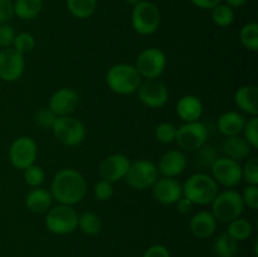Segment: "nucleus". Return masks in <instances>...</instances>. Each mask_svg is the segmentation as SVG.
Returning a JSON list of instances; mask_svg holds the SVG:
<instances>
[{"mask_svg":"<svg viewBox=\"0 0 258 257\" xmlns=\"http://www.w3.org/2000/svg\"><path fill=\"white\" fill-rule=\"evenodd\" d=\"M248 0H226L227 5H229L231 8H239L242 5H244Z\"/></svg>","mask_w":258,"mask_h":257,"instance_id":"a18cd8bd","label":"nucleus"},{"mask_svg":"<svg viewBox=\"0 0 258 257\" xmlns=\"http://www.w3.org/2000/svg\"><path fill=\"white\" fill-rule=\"evenodd\" d=\"M196 7L201 8V9L208 10L213 9L218 4H221V0H190Z\"/></svg>","mask_w":258,"mask_h":257,"instance_id":"c03bdc74","label":"nucleus"},{"mask_svg":"<svg viewBox=\"0 0 258 257\" xmlns=\"http://www.w3.org/2000/svg\"><path fill=\"white\" fill-rule=\"evenodd\" d=\"M86 193L87 184L85 178L75 169H62L53 178L50 194L60 204L75 206L85 198Z\"/></svg>","mask_w":258,"mask_h":257,"instance_id":"f257e3e1","label":"nucleus"},{"mask_svg":"<svg viewBox=\"0 0 258 257\" xmlns=\"http://www.w3.org/2000/svg\"><path fill=\"white\" fill-rule=\"evenodd\" d=\"M243 203L251 209L258 208V188L257 185H247L244 188L243 194H241Z\"/></svg>","mask_w":258,"mask_h":257,"instance_id":"ea45409f","label":"nucleus"},{"mask_svg":"<svg viewBox=\"0 0 258 257\" xmlns=\"http://www.w3.org/2000/svg\"><path fill=\"white\" fill-rule=\"evenodd\" d=\"M143 257H170V253L163 244H154L146 249Z\"/></svg>","mask_w":258,"mask_h":257,"instance_id":"79ce46f5","label":"nucleus"},{"mask_svg":"<svg viewBox=\"0 0 258 257\" xmlns=\"http://www.w3.org/2000/svg\"><path fill=\"white\" fill-rule=\"evenodd\" d=\"M189 227H190L191 233L196 237H198V238H208V237L213 236V233L216 232L217 219L214 218L211 212L202 211L191 217Z\"/></svg>","mask_w":258,"mask_h":257,"instance_id":"aec40b11","label":"nucleus"},{"mask_svg":"<svg viewBox=\"0 0 258 257\" xmlns=\"http://www.w3.org/2000/svg\"><path fill=\"white\" fill-rule=\"evenodd\" d=\"M43 8V0H15L13 4L14 14L23 20L37 17Z\"/></svg>","mask_w":258,"mask_h":257,"instance_id":"393cba45","label":"nucleus"},{"mask_svg":"<svg viewBox=\"0 0 258 257\" xmlns=\"http://www.w3.org/2000/svg\"><path fill=\"white\" fill-rule=\"evenodd\" d=\"M67 8L78 19L90 18L97 8V0H67Z\"/></svg>","mask_w":258,"mask_h":257,"instance_id":"a878e982","label":"nucleus"},{"mask_svg":"<svg viewBox=\"0 0 258 257\" xmlns=\"http://www.w3.org/2000/svg\"><path fill=\"white\" fill-rule=\"evenodd\" d=\"M77 92L72 88H59L52 95L49 100V108L55 116H70L78 106Z\"/></svg>","mask_w":258,"mask_h":257,"instance_id":"f3484780","label":"nucleus"},{"mask_svg":"<svg viewBox=\"0 0 258 257\" xmlns=\"http://www.w3.org/2000/svg\"><path fill=\"white\" fill-rule=\"evenodd\" d=\"M93 193H95V197L98 199V201L101 202L108 201L113 194L112 183L108 180H105V179H101L100 181H97V183L95 184Z\"/></svg>","mask_w":258,"mask_h":257,"instance_id":"e433bc0d","label":"nucleus"},{"mask_svg":"<svg viewBox=\"0 0 258 257\" xmlns=\"http://www.w3.org/2000/svg\"><path fill=\"white\" fill-rule=\"evenodd\" d=\"M34 47L35 40L32 34H29V33L27 32H23L15 35L14 42H13V48H14L17 52H19L20 54H28V53H30L34 49Z\"/></svg>","mask_w":258,"mask_h":257,"instance_id":"2f4dec72","label":"nucleus"},{"mask_svg":"<svg viewBox=\"0 0 258 257\" xmlns=\"http://www.w3.org/2000/svg\"><path fill=\"white\" fill-rule=\"evenodd\" d=\"M212 214L217 221L229 223L238 218L244 208L242 196L236 190H224L218 193L212 202Z\"/></svg>","mask_w":258,"mask_h":257,"instance_id":"20e7f679","label":"nucleus"},{"mask_svg":"<svg viewBox=\"0 0 258 257\" xmlns=\"http://www.w3.org/2000/svg\"><path fill=\"white\" fill-rule=\"evenodd\" d=\"M246 117L237 111H228L219 116L218 118V130L222 135L237 136L243 131L246 125Z\"/></svg>","mask_w":258,"mask_h":257,"instance_id":"4be33fe9","label":"nucleus"},{"mask_svg":"<svg viewBox=\"0 0 258 257\" xmlns=\"http://www.w3.org/2000/svg\"><path fill=\"white\" fill-rule=\"evenodd\" d=\"M130 160L123 154H113L103 159L100 165V175L105 180L117 181L125 178L128 168H130Z\"/></svg>","mask_w":258,"mask_h":257,"instance_id":"dca6fc26","label":"nucleus"},{"mask_svg":"<svg viewBox=\"0 0 258 257\" xmlns=\"http://www.w3.org/2000/svg\"><path fill=\"white\" fill-rule=\"evenodd\" d=\"M208 139V128L201 121L185 122L176 128L175 141L185 151H197L204 146Z\"/></svg>","mask_w":258,"mask_h":257,"instance_id":"6e6552de","label":"nucleus"},{"mask_svg":"<svg viewBox=\"0 0 258 257\" xmlns=\"http://www.w3.org/2000/svg\"><path fill=\"white\" fill-rule=\"evenodd\" d=\"M186 168V156L180 150H169L159 161V171L164 176L174 178L183 173Z\"/></svg>","mask_w":258,"mask_h":257,"instance_id":"a211bd4d","label":"nucleus"},{"mask_svg":"<svg viewBox=\"0 0 258 257\" xmlns=\"http://www.w3.org/2000/svg\"><path fill=\"white\" fill-rule=\"evenodd\" d=\"M159 170L155 164L150 160H138L130 164L125 178L128 185L138 190H144L155 183L158 179Z\"/></svg>","mask_w":258,"mask_h":257,"instance_id":"9d476101","label":"nucleus"},{"mask_svg":"<svg viewBox=\"0 0 258 257\" xmlns=\"http://www.w3.org/2000/svg\"><path fill=\"white\" fill-rule=\"evenodd\" d=\"M239 39L244 48L252 52L258 50V24L256 22L243 25L239 33Z\"/></svg>","mask_w":258,"mask_h":257,"instance_id":"c756f323","label":"nucleus"},{"mask_svg":"<svg viewBox=\"0 0 258 257\" xmlns=\"http://www.w3.org/2000/svg\"><path fill=\"white\" fill-rule=\"evenodd\" d=\"M53 197L50 191H48L44 188H34L27 194L25 198V206L29 209L32 213L40 214L44 212L49 211L50 206H52Z\"/></svg>","mask_w":258,"mask_h":257,"instance_id":"5701e85b","label":"nucleus"},{"mask_svg":"<svg viewBox=\"0 0 258 257\" xmlns=\"http://www.w3.org/2000/svg\"><path fill=\"white\" fill-rule=\"evenodd\" d=\"M131 23L136 33L150 35L155 33L160 25V12L155 4L141 0L134 7Z\"/></svg>","mask_w":258,"mask_h":257,"instance_id":"39448f33","label":"nucleus"},{"mask_svg":"<svg viewBox=\"0 0 258 257\" xmlns=\"http://www.w3.org/2000/svg\"><path fill=\"white\" fill-rule=\"evenodd\" d=\"M222 149H223L227 158L233 159L236 161L246 159L251 151L249 150L251 149L249 144L243 138H239V135L227 136L222 144Z\"/></svg>","mask_w":258,"mask_h":257,"instance_id":"b1692460","label":"nucleus"},{"mask_svg":"<svg viewBox=\"0 0 258 257\" xmlns=\"http://www.w3.org/2000/svg\"><path fill=\"white\" fill-rule=\"evenodd\" d=\"M55 117L57 116L53 113V111L50 108H40L35 113V122L43 128H52Z\"/></svg>","mask_w":258,"mask_h":257,"instance_id":"4c0bfd02","label":"nucleus"},{"mask_svg":"<svg viewBox=\"0 0 258 257\" xmlns=\"http://www.w3.org/2000/svg\"><path fill=\"white\" fill-rule=\"evenodd\" d=\"M45 226L54 234L72 233L78 226V214L71 206L59 204L48 211Z\"/></svg>","mask_w":258,"mask_h":257,"instance_id":"0eeeda50","label":"nucleus"},{"mask_svg":"<svg viewBox=\"0 0 258 257\" xmlns=\"http://www.w3.org/2000/svg\"><path fill=\"white\" fill-rule=\"evenodd\" d=\"M213 249L218 257H234L238 251V242L232 238L228 233L221 234L214 241Z\"/></svg>","mask_w":258,"mask_h":257,"instance_id":"bb28decb","label":"nucleus"},{"mask_svg":"<svg viewBox=\"0 0 258 257\" xmlns=\"http://www.w3.org/2000/svg\"><path fill=\"white\" fill-rule=\"evenodd\" d=\"M212 175L217 183L227 188H233L242 180V166L238 161L223 156L212 163Z\"/></svg>","mask_w":258,"mask_h":257,"instance_id":"f8f14e48","label":"nucleus"},{"mask_svg":"<svg viewBox=\"0 0 258 257\" xmlns=\"http://www.w3.org/2000/svg\"><path fill=\"white\" fill-rule=\"evenodd\" d=\"M242 179L248 183V185L258 184V158H251L242 168Z\"/></svg>","mask_w":258,"mask_h":257,"instance_id":"c9c22d12","label":"nucleus"},{"mask_svg":"<svg viewBox=\"0 0 258 257\" xmlns=\"http://www.w3.org/2000/svg\"><path fill=\"white\" fill-rule=\"evenodd\" d=\"M125 2H127V3H130V4H138L139 2H141V0H125Z\"/></svg>","mask_w":258,"mask_h":257,"instance_id":"49530a36","label":"nucleus"},{"mask_svg":"<svg viewBox=\"0 0 258 257\" xmlns=\"http://www.w3.org/2000/svg\"><path fill=\"white\" fill-rule=\"evenodd\" d=\"M218 194V183L211 175L204 173L193 174L183 185V196L193 204L207 206Z\"/></svg>","mask_w":258,"mask_h":257,"instance_id":"f03ea898","label":"nucleus"},{"mask_svg":"<svg viewBox=\"0 0 258 257\" xmlns=\"http://www.w3.org/2000/svg\"><path fill=\"white\" fill-rule=\"evenodd\" d=\"M175 135L176 127L170 122H163L155 128V138L163 144H170L175 141Z\"/></svg>","mask_w":258,"mask_h":257,"instance_id":"72a5a7b5","label":"nucleus"},{"mask_svg":"<svg viewBox=\"0 0 258 257\" xmlns=\"http://www.w3.org/2000/svg\"><path fill=\"white\" fill-rule=\"evenodd\" d=\"M244 140L249 144V146L253 149L258 148V117L253 116L246 121V125L243 127Z\"/></svg>","mask_w":258,"mask_h":257,"instance_id":"f704fd0d","label":"nucleus"},{"mask_svg":"<svg viewBox=\"0 0 258 257\" xmlns=\"http://www.w3.org/2000/svg\"><path fill=\"white\" fill-rule=\"evenodd\" d=\"M54 138L66 146H77L85 140V125L72 116H57L52 126Z\"/></svg>","mask_w":258,"mask_h":257,"instance_id":"423d86ee","label":"nucleus"},{"mask_svg":"<svg viewBox=\"0 0 258 257\" xmlns=\"http://www.w3.org/2000/svg\"><path fill=\"white\" fill-rule=\"evenodd\" d=\"M81 231L87 236H95L102 228V222L97 214L92 212H85L78 216V226Z\"/></svg>","mask_w":258,"mask_h":257,"instance_id":"c85d7f7f","label":"nucleus"},{"mask_svg":"<svg viewBox=\"0 0 258 257\" xmlns=\"http://www.w3.org/2000/svg\"><path fill=\"white\" fill-rule=\"evenodd\" d=\"M139 100L150 108L163 107L169 98V91L163 82L158 80H146L138 88Z\"/></svg>","mask_w":258,"mask_h":257,"instance_id":"4468645a","label":"nucleus"},{"mask_svg":"<svg viewBox=\"0 0 258 257\" xmlns=\"http://www.w3.org/2000/svg\"><path fill=\"white\" fill-rule=\"evenodd\" d=\"M24 55L14 48H4L0 50V78L7 82L19 80L24 73Z\"/></svg>","mask_w":258,"mask_h":257,"instance_id":"ddd939ff","label":"nucleus"},{"mask_svg":"<svg viewBox=\"0 0 258 257\" xmlns=\"http://www.w3.org/2000/svg\"><path fill=\"white\" fill-rule=\"evenodd\" d=\"M14 15L13 3L10 0H0V24L7 23Z\"/></svg>","mask_w":258,"mask_h":257,"instance_id":"a19ab883","label":"nucleus"},{"mask_svg":"<svg viewBox=\"0 0 258 257\" xmlns=\"http://www.w3.org/2000/svg\"><path fill=\"white\" fill-rule=\"evenodd\" d=\"M106 83L115 93L131 95L138 91L141 83V76L139 75L135 66L118 63L108 70L106 75Z\"/></svg>","mask_w":258,"mask_h":257,"instance_id":"7ed1b4c3","label":"nucleus"},{"mask_svg":"<svg viewBox=\"0 0 258 257\" xmlns=\"http://www.w3.org/2000/svg\"><path fill=\"white\" fill-rule=\"evenodd\" d=\"M15 30L12 25L3 23L0 24V47L3 48H9L13 45L15 38Z\"/></svg>","mask_w":258,"mask_h":257,"instance_id":"58836bf2","label":"nucleus"},{"mask_svg":"<svg viewBox=\"0 0 258 257\" xmlns=\"http://www.w3.org/2000/svg\"><path fill=\"white\" fill-rule=\"evenodd\" d=\"M252 224L249 223L247 219L244 218H236L232 222L228 223V229H227V233L232 237L233 239H236L237 242L239 241H246L251 237L252 234Z\"/></svg>","mask_w":258,"mask_h":257,"instance_id":"cd10ccee","label":"nucleus"},{"mask_svg":"<svg viewBox=\"0 0 258 257\" xmlns=\"http://www.w3.org/2000/svg\"><path fill=\"white\" fill-rule=\"evenodd\" d=\"M153 194L159 203L170 206L175 204L183 197V186L176 179L164 176L156 179L153 184Z\"/></svg>","mask_w":258,"mask_h":257,"instance_id":"2eb2a0df","label":"nucleus"},{"mask_svg":"<svg viewBox=\"0 0 258 257\" xmlns=\"http://www.w3.org/2000/svg\"><path fill=\"white\" fill-rule=\"evenodd\" d=\"M175 206H176V209H178V212H180V213H183V214H188L191 212L194 204L191 203V201H189L188 198H185V197H181V198L176 202Z\"/></svg>","mask_w":258,"mask_h":257,"instance_id":"37998d69","label":"nucleus"},{"mask_svg":"<svg viewBox=\"0 0 258 257\" xmlns=\"http://www.w3.org/2000/svg\"><path fill=\"white\" fill-rule=\"evenodd\" d=\"M135 67L141 78L156 80L166 68L165 53L159 48H146L138 57Z\"/></svg>","mask_w":258,"mask_h":257,"instance_id":"1a4fd4ad","label":"nucleus"},{"mask_svg":"<svg viewBox=\"0 0 258 257\" xmlns=\"http://www.w3.org/2000/svg\"><path fill=\"white\" fill-rule=\"evenodd\" d=\"M176 113L185 122L199 121L202 113H203L202 101L193 95L183 96L176 105Z\"/></svg>","mask_w":258,"mask_h":257,"instance_id":"412c9836","label":"nucleus"},{"mask_svg":"<svg viewBox=\"0 0 258 257\" xmlns=\"http://www.w3.org/2000/svg\"><path fill=\"white\" fill-rule=\"evenodd\" d=\"M234 103L239 110L248 115H258V87L256 85L242 86L236 91Z\"/></svg>","mask_w":258,"mask_h":257,"instance_id":"6ab92c4d","label":"nucleus"},{"mask_svg":"<svg viewBox=\"0 0 258 257\" xmlns=\"http://www.w3.org/2000/svg\"><path fill=\"white\" fill-rule=\"evenodd\" d=\"M212 19L218 27H229L234 20V12L229 5L218 4L212 9Z\"/></svg>","mask_w":258,"mask_h":257,"instance_id":"7c9ffc66","label":"nucleus"},{"mask_svg":"<svg viewBox=\"0 0 258 257\" xmlns=\"http://www.w3.org/2000/svg\"><path fill=\"white\" fill-rule=\"evenodd\" d=\"M45 178L44 170L40 168L39 165H33L28 166L27 169H24V180L28 185L33 186V188H38L43 184Z\"/></svg>","mask_w":258,"mask_h":257,"instance_id":"473e14b6","label":"nucleus"},{"mask_svg":"<svg viewBox=\"0 0 258 257\" xmlns=\"http://www.w3.org/2000/svg\"><path fill=\"white\" fill-rule=\"evenodd\" d=\"M38 155L37 144L28 136H20L13 141L9 149L10 163L14 168L24 170L35 163Z\"/></svg>","mask_w":258,"mask_h":257,"instance_id":"9b49d317","label":"nucleus"}]
</instances>
